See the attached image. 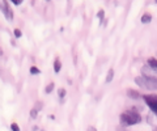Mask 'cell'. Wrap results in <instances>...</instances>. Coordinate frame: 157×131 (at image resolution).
I'll list each match as a JSON object with an SVG mask.
<instances>
[{
    "mask_svg": "<svg viewBox=\"0 0 157 131\" xmlns=\"http://www.w3.org/2000/svg\"><path fill=\"white\" fill-rule=\"evenodd\" d=\"M144 88L157 91V77H144Z\"/></svg>",
    "mask_w": 157,
    "mask_h": 131,
    "instance_id": "obj_4",
    "label": "cell"
},
{
    "mask_svg": "<svg viewBox=\"0 0 157 131\" xmlns=\"http://www.w3.org/2000/svg\"><path fill=\"white\" fill-rule=\"evenodd\" d=\"M141 98L144 100L145 105L151 109L153 114L157 115V94L151 93V94H141Z\"/></svg>",
    "mask_w": 157,
    "mask_h": 131,
    "instance_id": "obj_2",
    "label": "cell"
},
{
    "mask_svg": "<svg viewBox=\"0 0 157 131\" xmlns=\"http://www.w3.org/2000/svg\"><path fill=\"white\" fill-rule=\"evenodd\" d=\"M135 83L140 87V88H144V77L143 76H136L135 77Z\"/></svg>",
    "mask_w": 157,
    "mask_h": 131,
    "instance_id": "obj_12",
    "label": "cell"
},
{
    "mask_svg": "<svg viewBox=\"0 0 157 131\" xmlns=\"http://www.w3.org/2000/svg\"><path fill=\"white\" fill-rule=\"evenodd\" d=\"M127 92V96L130 97V98H132V100H139V98H141V94L139 93L137 91H135V89H127L126 91Z\"/></svg>",
    "mask_w": 157,
    "mask_h": 131,
    "instance_id": "obj_6",
    "label": "cell"
},
{
    "mask_svg": "<svg viewBox=\"0 0 157 131\" xmlns=\"http://www.w3.org/2000/svg\"><path fill=\"white\" fill-rule=\"evenodd\" d=\"M11 130H12V131H21V129H20V126H18L16 122L11 123Z\"/></svg>",
    "mask_w": 157,
    "mask_h": 131,
    "instance_id": "obj_18",
    "label": "cell"
},
{
    "mask_svg": "<svg viewBox=\"0 0 157 131\" xmlns=\"http://www.w3.org/2000/svg\"><path fill=\"white\" fill-rule=\"evenodd\" d=\"M60 70H62V62L59 58H55V59H54V72H55V74H59Z\"/></svg>",
    "mask_w": 157,
    "mask_h": 131,
    "instance_id": "obj_8",
    "label": "cell"
},
{
    "mask_svg": "<svg viewBox=\"0 0 157 131\" xmlns=\"http://www.w3.org/2000/svg\"><path fill=\"white\" fill-rule=\"evenodd\" d=\"M147 122H148V125H151V126L157 125V115L153 114V113L151 111V113L147 115Z\"/></svg>",
    "mask_w": 157,
    "mask_h": 131,
    "instance_id": "obj_7",
    "label": "cell"
},
{
    "mask_svg": "<svg viewBox=\"0 0 157 131\" xmlns=\"http://www.w3.org/2000/svg\"><path fill=\"white\" fill-rule=\"evenodd\" d=\"M54 88H55V84H54V83H50V84H47V85H46V88H45V93L50 94L51 92L54 91Z\"/></svg>",
    "mask_w": 157,
    "mask_h": 131,
    "instance_id": "obj_14",
    "label": "cell"
},
{
    "mask_svg": "<svg viewBox=\"0 0 157 131\" xmlns=\"http://www.w3.org/2000/svg\"><path fill=\"white\" fill-rule=\"evenodd\" d=\"M140 21H141V24H149V22H152V14H149V13H144L143 16H141Z\"/></svg>",
    "mask_w": 157,
    "mask_h": 131,
    "instance_id": "obj_10",
    "label": "cell"
},
{
    "mask_svg": "<svg viewBox=\"0 0 157 131\" xmlns=\"http://www.w3.org/2000/svg\"><path fill=\"white\" fill-rule=\"evenodd\" d=\"M38 113H39V111H37L36 109L33 108V109L30 110V118H32V119H37V117H38Z\"/></svg>",
    "mask_w": 157,
    "mask_h": 131,
    "instance_id": "obj_17",
    "label": "cell"
},
{
    "mask_svg": "<svg viewBox=\"0 0 157 131\" xmlns=\"http://www.w3.org/2000/svg\"><path fill=\"white\" fill-rule=\"evenodd\" d=\"M119 121H121V125L124 126V127H127V126H134V125H137L141 122V115L136 109H130V110L123 111V113L119 115Z\"/></svg>",
    "mask_w": 157,
    "mask_h": 131,
    "instance_id": "obj_1",
    "label": "cell"
},
{
    "mask_svg": "<svg viewBox=\"0 0 157 131\" xmlns=\"http://www.w3.org/2000/svg\"><path fill=\"white\" fill-rule=\"evenodd\" d=\"M147 64L152 67L155 71H157V59L156 58H148V59H147Z\"/></svg>",
    "mask_w": 157,
    "mask_h": 131,
    "instance_id": "obj_9",
    "label": "cell"
},
{
    "mask_svg": "<svg viewBox=\"0 0 157 131\" xmlns=\"http://www.w3.org/2000/svg\"><path fill=\"white\" fill-rule=\"evenodd\" d=\"M12 4H13V6H21L22 0H12Z\"/></svg>",
    "mask_w": 157,
    "mask_h": 131,
    "instance_id": "obj_20",
    "label": "cell"
},
{
    "mask_svg": "<svg viewBox=\"0 0 157 131\" xmlns=\"http://www.w3.org/2000/svg\"><path fill=\"white\" fill-rule=\"evenodd\" d=\"M30 74L32 75H39V74H41V71H39L38 67L33 66V67H30Z\"/></svg>",
    "mask_w": 157,
    "mask_h": 131,
    "instance_id": "obj_16",
    "label": "cell"
},
{
    "mask_svg": "<svg viewBox=\"0 0 157 131\" xmlns=\"http://www.w3.org/2000/svg\"><path fill=\"white\" fill-rule=\"evenodd\" d=\"M0 11L3 12V14L6 16V18L8 21L13 20V9L9 7L8 2H0Z\"/></svg>",
    "mask_w": 157,
    "mask_h": 131,
    "instance_id": "obj_3",
    "label": "cell"
},
{
    "mask_svg": "<svg viewBox=\"0 0 157 131\" xmlns=\"http://www.w3.org/2000/svg\"><path fill=\"white\" fill-rule=\"evenodd\" d=\"M34 109H36L37 111H39L42 109V102H38V104H36V106H34Z\"/></svg>",
    "mask_w": 157,
    "mask_h": 131,
    "instance_id": "obj_21",
    "label": "cell"
},
{
    "mask_svg": "<svg viewBox=\"0 0 157 131\" xmlns=\"http://www.w3.org/2000/svg\"><path fill=\"white\" fill-rule=\"evenodd\" d=\"M66 94H67V91H66L64 88H60V89L58 91V96H59V98H60V101H63V100H64Z\"/></svg>",
    "mask_w": 157,
    "mask_h": 131,
    "instance_id": "obj_13",
    "label": "cell"
},
{
    "mask_svg": "<svg viewBox=\"0 0 157 131\" xmlns=\"http://www.w3.org/2000/svg\"><path fill=\"white\" fill-rule=\"evenodd\" d=\"M113 79H114V70L110 68V70H109V72H107V75H106V80H105V83H107V84L111 83Z\"/></svg>",
    "mask_w": 157,
    "mask_h": 131,
    "instance_id": "obj_11",
    "label": "cell"
},
{
    "mask_svg": "<svg viewBox=\"0 0 157 131\" xmlns=\"http://www.w3.org/2000/svg\"><path fill=\"white\" fill-rule=\"evenodd\" d=\"M97 17H98V20H100V24L102 22V20L105 18V11L104 9H101V11H98V13H97Z\"/></svg>",
    "mask_w": 157,
    "mask_h": 131,
    "instance_id": "obj_15",
    "label": "cell"
},
{
    "mask_svg": "<svg viewBox=\"0 0 157 131\" xmlns=\"http://www.w3.org/2000/svg\"><path fill=\"white\" fill-rule=\"evenodd\" d=\"M13 34H14V37H16V38H21V37H22V32L20 30V29H14V30H13Z\"/></svg>",
    "mask_w": 157,
    "mask_h": 131,
    "instance_id": "obj_19",
    "label": "cell"
},
{
    "mask_svg": "<svg viewBox=\"0 0 157 131\" xmlns=\"http://www.w3.org/2000/svg\"><path fill=\"white\" fill-rule=\"evenodd\" d=\"M141 76L143 77H157V71H155L148 64H145L141 67Z\"/></svg>",
    "mask_w": 157,
    "mask_h": 131,
    "instance_id": "obj_5",
    "label": "cell"
},
{
    "mask_svg": "<svg viewBox=\"0 0 157 131\" xmlns=\"http://www.w3.org/2000/svg\"><path fill=\"white\" fill-rule=\"evenodd\" d=\"M86 131H97V129L94 127V126H89V127L86 129Z\"/></svg>",
    "mask_w": 157,
    "mask_h": 131,
    "instance_id": "obj_22",
    "label": "cell"
}]
</instances>
